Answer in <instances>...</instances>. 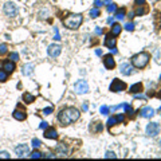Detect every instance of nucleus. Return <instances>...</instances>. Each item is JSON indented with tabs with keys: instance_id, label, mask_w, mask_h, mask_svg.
I'll return each instance as SVG.
<instances>
[{
	"instance_id": "33",
	"label": "nucleus",
	"mask_w": 161,
	"mask_h": 161,
	"mask_svg": "<svg viewBox=\"0 0 161 161\" xmlns=\"http://www.w3.org/2000/svg\"><path fill=\"white\" fill-rule=\"evenodd\" d=\"M10 60H12V62H18L19 60V54L18 52H12V54H10Z\"/></svg>"
},
{
	"instance_id": "14",
	"label": "nucleus",
	"mask_w": 161,
	"mask_h": 161,
	"mask_svg": "<svg viewBox=\"0 0 161 161\" xmlns=\"http://www.w3.org/2000/svg\"><path fill=\"white\" fill-rule=\"evenodd\" d=\"M90 132L91 133H94V134H97V133H101L103 130V125L101 121H93V122L90 124Z\"/></svg>"
},
{
	"instance_id": "50",
	"label": "nucleus",
	"mask_w": 161,
	"mask_h": 161,
	"mask_svg": "<svg viewBox=\"0 0 161 161\" xmlns=\"http://www.w3.org/2000/svg\"><path fill=\"white\" fill-rule=\"evenodd\" d=\"M102 2H103V6H107V4H110L111 0H102Z\"/></svg>"
},
{
	"instance_id": "49",
	"label": "nucleus",
	"mask_w": 161,
	"mask_h": 161,
	"mask_svg": "<svg viewBox=\"0 0 161 161\" xmlns=\"http://www.w3.org/2000/svg\"><path fill=\"white\" fill-rule=\"evenodd\" d=\"M134 18V11L133 12H129V19H133Z\"/></svg>"
},
{
	"instance_id": "20",
	"label": "nucleus",
	"mask_w": 161,
	"mask_h": 161,
	"mask_svg": "<svg viewBox=\"0 0 161 161\" xmlns=\"http://www.w3.org/2000/svg\"><path fill=\"white\" fill-rule=\"evenodd\" d=\"M140 113V115L142 117V118H152L153 115H154V109H152V107H144L141 111H138Z\"/></svg>"
},
{
	"instance_id": "45",
	"label": "nucleus",
	"mask_w": 161,
	"mask_h": 161,
	"mask_svg": "<svg viewBox=\"0 0 161 161\" xmlns=\"http://www.w3.org/2000/svg\"><path fill=\"white\" fill-rule=\"evenodd\" d=\"M113 23H114V18H111V16H110V18L107 19V24H110V26H111Z\"/></svg>"
},
{
	"instance_id": "36",
	"label": "nucleus",
	"mask_w": 161,
	"mask_h": 161,
	"mask_svg": "<svg viewBox=\"0 0 161 161\" xmlns=\"http://www.w3.org/2000/svg\"><path fill=\"white\" fill-rule=\"evenodd\" d=\"M109 111H110V109H109L107 106H105V105H103V106H101V114H105V115H106Z\"/></svg>"
},
{
	"instance_id": "23",
	"label": "nucleus",
	"mask_w": 161,
	"mask_h": 161,
	"mask_svg": "<svg viewBox=\"0 0 161 161\" xmlns=\"http://www.w3.org/2000/svg\"><path fill=\"white\" fill-rule=\"evenodd\" d=\"M121 31H122V26H121V24H118V23H113L111 24V31H110L111 35L118 36L121 34Z\"/></svg>"
},
{
	"instance_id": "3",
	"label": "nucleus",
	"mask_w": 161,
	"mask_h": 161,
	"mask_svg": "<svg viewBox=\"0 0 161 161\" xmlns=\"http://www.w3.org/2000/svg\"><path fill=\"white\" fill-rule=\"evenodd\" d=\"M128 87V85L124 82V80H121L118 78H114L113 79V82L110 85V87H109V90L113 91V93H121V91H125Z\"/></svg>"
},
{
	"instance_id": "6",
	"label": "nucleus",
	"mask_w": 161,
	"mask_h": 161,
	"mask_svg": "<svg viewBox=\"0 0 161 161\" xmlns=\"http://www.w3.org/2000/svg\"><path fill=\"white\" fill-rule=\"evenodd\" d=\"M64 111H66V114H67L68 118H70L71 122L78 121L79 117H80V111L78 110V109H75V107H67V109H64Z\"/></svg>"
},
{
	"instance_id": "28",
	"label": "nucleus",
	"mask_w": 161,
	"mask_h": 161,
	"mask_svg": "<svg viewBox=\"0 0 161 161\" xmlns=\"http://www.w3.org/2000/svg\"><path fill=\"white\" fill-rule=\"evenodd\" d=\"M8 72H6L4 70H0V82H7V79H8Z\"/></svg>"
},
{
	"instance_id": "48",
	"label": "nucleus",
	"mask_w": 161,
	"mask_h": 161,
	"mask_svg": "<svg viewBox=\"0 0 161 161\" xmlns=\"http://www.w3.org/2000/svg\"><path fill=\"white\" fill-rule=\"evenodd\" d=\"M95 54H97V55H99V56H101V55H102V51H101V50H99V48H97V50H95Z\"/></svg>"
},
{
	"instance_id": "47",
	"label": "nucleus",
	"mask_w": 161,
	"mask_h": 161,
	"mask_svg": "<svg viewBox=\"0 0 161 161\" xmlns=\"http://www.w3.org/2000/svg\"><path fill=\"white\" fill-rule=\"evenodd\" d=\"M44 157H46V159H52V157H55V156L52 154V153H47V154L44 156Z\"/></svg>"
},
{
	"instance_id": "34",
	"label": "nucleus",
	"mask_w": 161,
	"mask_h": 161,
	"mask_svg": "<svg viewBox=\"0 0 161 161\" xmlns=\"http://www.w3.org/2000/svg\"><path fill=\"white\" fill-rule=\"evenodd\" d=\"M125 30H126V31H133V30H134V23L128 22L126 24H125Z\"/></svg>"
},
{
	"instance_id": "57",
	"label": "nucleus",
	"mask_w": 161,
	"mask_h": 161,
	"mask_svg": "<svg viewBox=\"0 0 161 161\" xmlns=\"http://www.w3.org/2000/svg\"><path fill=\"white\" fill-rule=\"evenodd\" d=\"M159 2H160V0H159Z\"/></svg>"
},
{
	"instance_id": "13",
	"label": "nucleus",
	"mask_w": 161,
	"mask_h": 161,
	"mask_svg": "<svg viewBox=\"0 0 161 161\" xmlns=\"http://www.w3.org/2000/svg\"><path fill=\"white\" fill-rule=\"evenodd\" d=\"M103 66L107 68V70H113L115 67V60L113 58V55H106L103 56Z\"/></svg>"
},
{
	"instance_id": "19",
	"label": "nucleus",
	"mask_w": 161,
	"mask_h": 161,
	"mask_svg": "<svg viewBox=\"0 0 161 161\" xmlns=\"http://www.w3.org/2000/svg\"><path fill=\"white\" fill-rule=\"evenodd\" d=\"M141 91H144V85L141 82H137L129 87V93L132 94H141Z\"/></svg>"
},
{
	"instance_id": "44",
	"label": "nucleus",
	"mask_w": 161,
	"mask_h": 161,
	"mask_svg": "<svg viewBox=\"0 0 161 161\" xmlns=\"http://www.w3.org/2000/svg\"><path fill=\"white\" fill-rule=\"evenodd\" d=\"M136 6H142V4H145V0H134Z\"/></svg>"
},
{
	"instance_id": "8",
	"label": "nucleus",
	"mask_w": 161,
	"mask_h": 161,
	"mask_svg": "<svg viewBox=\"0 0 161 161\" xmlns=\"http://www.w3.org/2000/svg\"><path fill=\"white\" fill-rule=\"evenodd\" d=\"M47 52H48V55H50L51 58H58V56L60 55V52H62V47H60L59 44L52 43V44L48 46Z\"/></svg>"
},
{
	"instance_id": "4",
	"label": "nucleus",
	"mask_w": 161,
	"mask_h": 161,
	"mask_svg": "<svg viewBox=\"0 0 161 161\" xmlns=\"http://www.w3.org/2000/svg\"><path fill=\"white\" fill-rule=\"evenodd\" d=\"M74 90L76 94H85V93H89V85L86 80L80 79L74 85Z\"/></svg>"
},
{
	"instance_id": "27",
	"label": "nucleus",
	"mask_w": 161,
	"mask_h": 161,
	"mask_svg": "<svg viewBox=\"0 0 161 161\" xmlns=\"http://www.w3.org/2000/svg\"><path fill=\"white\" fill-rule=\"evenodd\" d=\"M115 124H117V118H115V117H110V118L107 120V129H109V130H110V129L114 126Z\"/></svg>"
},
{
	"instance_id": "7",
	"label": "nucleus",
	"mask_w": 161,
	"mask_h": 161,
	"mask_svg": "<svg viewBox=\"0 0 161 161\" xmlns=\"http://www.w3.org/2000/svg\"><path fill=\"white\" fill-rule=\"evenodd\" d=\"M160 133V125L157 122H150L146 126V134L149 137H156Z\"/></svg>"
},
{
	"instance_id": "53",
	"label": "nucleus",
	"mask_w": 161,
	"mask_h": 161,
	"mask_svg": "<svg viewBox=\"0 0 161 161\" xmlns=\"http://www.w3.org/2000/svg\"><path fill=\"white\" fill-rule=\"evenodd\" d=\"M157 97H159V98H160V99H161V90H160V91H159V94H157Z\"/></svg>"
},
{
	"instance_id": "10",
	"label": "nucleus",
	"mask_w": 161,
	"mask_h": 161,
	"mask_svg": "<svg viewBox=\"0 0 161 161\" xmlns=\"http://www.w3.org/2000/svg\"><path fill=\"white\" fill-rule=\"evenodd\" d=\"M55 153H56V156H58V157H67L68 150H67L66 144H64V142H60V144L56 145V148H55Z\"/></svg>"
},
{
	"instance_id": "30",
	"label": "nucleus",
	"mask_w": 161,
	"mask_h": 161,
	"mask_svg": "<svg viewBox=\"0 0 161 161\" xmlns=\"http://www.w3.org/2000/svg\"><path fill=\"white\" fill-rule=\"evenodd\" d=\"M101 15V12H99V10L98 8H93V10L90 11V16L93 19H95V18H98V16Z\"/></svg>"
},
{
	"instance_id": "56",
	"label": "nucleus",
	"mask_w": 161,
	"mask_h": 161,
	"mask_svg": "<svg viewBox=\"0 0 161 161\" xmlns=\"http://www.w3.org/2000/svg\"><path fill=\"white\" fill-rule=\"evenodd\" d=\"M160 145H161V141H160Z\"/></svg>"
},
{
	"instance_id": "12",
	"label": "nucleus",
	"mask_w": 161,
	"mask_h": 161,
	"mask_svg": "<svg viewBox=\"0 0 161 161\" xmlns=\"http://www.w3.org/2000/svg\"><path fill=\"white\" fill-rule=\"evenodd\" d=\"M58 121L60 122V125H63V126H68V125L71 124V121H70V118L67 117L66 111H64V109L58 113Z\"/></svg>"
},
{
	"instance_id": "22",
	"label": "nucleus",
	"mask_w": 161,
	"mask_h": 161,
	"mask_svg": "<svg viewBox=\"0 0 161 161\" xmlns=\"http://www.w3.org/2000/svg\"><path fill=\"white\" fill-rule=\"evenodd\" d=\"M32 71H34V64L32 63H27V64H24V66L22 67V74L26 75V76L31 75Z\"/></svg>"
},
{
	"instance_id": "52",
	"label": "nucleus",
	"mask_w": 161,
	"mask_h": 161,
	"mask_svg": "<svg viewBox=\"0 0 161 161\" xmlns=\"http://www.w3.org/2000/svg\"><path fill=\"white\" fill-rule=\"evenodd\" d=\"M87 109H89V105L85 103V105H83V110H87Z\"/></svg>"
},
{
	"instance_id": "38",
	"label": "nucleus",
	"mask_w": 161,
	"mask_h": 161,
	"mask_svg": "<svg viewBox=\"0 0 161 161\" xmlns=\"http://www.w3.org/2000/svg\"><path fill=\"white\" fill-rule=\"evenodd\" d=\"M52 111H54V109H52V107H46V109H43V114H46V115H48V114H51V113Z\"/></svg>"
},
{
	"instance_id": "11",
	"label": "nucleus",
	"mask_w": 161,
	"mask_h": 161,
	"mask_svg": "<svg viewBox=\"0 0 161 161\" xmlns=\"http://www.w3.org/2000/svg\"><path fill=\"white\" fill-rule=\"evenodd\" d=\"M105 46H106L107 48H115L117 46V38L114 35H111V34H107L106 35V38H105Z\"/></svg>"
},
{
	"instance_id": "55",
	"label": "nucleus",
	"mask_w": 161,
	"mask_h": 161,
	"mask_svg": "<svg viewBox=\"0 0 161 161\" xmlns=\"http://www.w3.org/2000/svg\"><path fill=\"white\" fill-rule=\"evenodd\" d=\"M160 80H161V75H160Z\"/></svg>"
},
{
	"instance_id": "41",
	"label": "nucleus",
	"mask_w": 161,
	"mask_h": 161,
	"mask_svg": "<svg viewBox=\"0 0 161 161\" xmlns=\"http://www.w3.org/2000/svg\"><path fill=\"white\" fill-rule=\"evenodd\" d=\"M54 31H55V36H54V39L55 40H60V35H59V31H58V28L54 27Z\"/></svg>"
},
{
	"instance_id": "42",
	"label": "nucleus",
	"mask_w": 161,
	"mask_h": 161,
	"mask_svg": "<svg viewBox=\"0 0 161 161\" xmlns=\"http://www.w3.org/2000/svg\"><path fill=\"white\" fill-rule=\"evenodd\" d=\"M115 118H117V122H124V121H125V115L124 114H118Z\"/></svg>"
},
{
	"instance_id": "17",
	"label": "nucleus",
	"mask_w": 161,
	"mask_h": 161,
	"mask_svg": "<svg viewBox=\"0 0 161 161\" xmlns=\"http://www.w3.org/2000/svg\"><path fill=\"white\" fill-rule=\"evenodd\" d=\"M120 71H121V74L122 75H132L133 72V66L132 64H129V63H122L120 66Z\"/></svg>"
},
{
	"instance_id": "25",
	"label": "nucleus",
	"mask_w": 161,
	"mask_h": 161,
	"mask_svg": "<svg viewBox=\"0 0 161 161\" xmlns=\"http://www.w3.org/2000/svg\"><path fill=\"white\" fill-rule=\"evenodd\" d=\"M23 101H24V102H26L27 105H28V103H32V102L35 101V97L32 95V94H30V93H24V94H23Z\"/></svg>"
},
{
	"instance_id": "16",
	"label": "nucleus",
	"mask_w": 161,
	"mask_h": 161,
	"mask_svg": "<svg viewBox=\"0 0 161 161\" xmlns=\"http://www.w3.org/2000/svg\"><path fill=\"white\" fill-rule=\"evenodd\" d=\"M12 115H14V118L15 120H18V121H24L27 118V113H26V110L24 109H22L20 110V106H18V109L12 113Z\"/></svg>"
},
{
	"instance_id": "43",
	"label": "nucleus",
	"mask_w": 161,
	"mask_h": 161,
	"mask_svg": "<svg viewBox=\"0 0 161 161\" xmlns=\"http://www.w3.org/2000/svg\"><path fill=\"white\" fill-rule=\"evenodd\" d=\"M39 128H40V129H46V128H48V124L46 122V121H43V122H40Z\"/></svg>"
},
{
	"instance_id": "9",
	"label": "nucleus",
	"mask_w": 161,
	"mask_h": 161,
	"mask_svg": "<svg viewBox=\"0 0 161 161\" xmlns=\"http://www.w3.org/2000/svg\"><path fill=\"white\" fill-rule=\"evenodd\" d=\"M15 153H16V156H19V157H24L30 153V148H28V145H26V144H20L15 148Z\"/></svg>"
},
{
	"instance_id": "32",
	"label": "nucleus",
	"mask_w": 161,
	"mask_h": 161,
	"mask_svg": "<svg viewBox=\"0 0 161 161\" xmlns=\"http://www.w3.org/2000/svg\"><path fill=\"white\" fill-rule=\"evenodd\" d=\"M114 11H117V6H115V4H113V3L107 4V12H109V14H113Z\"/></svg>"
},
{
	"instance_id": "51",
	"label": "nucleus",
	"mask_w": 161,
	"mask_h": 161,
	"mask_svg": "<svg viewBox=\"0 0 161 161\" xmlns=\"http://www.w3.org/2000/svg\"><path fill=\"white\" fill-rule=\"evenodd\" d=\"M117 52H118L117 51V48H111V54H117Z\"/></svg>"
},
{
	"instance_id": "24",
	"label": "nucleus",
	"mask_w": 161,
	"mask_h": 161,
	"mask_svg": "<svg viewBox=\"0 0 161 161\" xmlns=\"http://www.w3.org/2000/svg\"><path fill=\"white\" fill-rule=\"evenodd\" d=\"M125 16H126V10H125V8H120V10L115 12V19L117 20H124Z\"/></svg>"
},
{
	"instance_id": "21",
	"label": "nucleus",
	"mask_w": 161,
	"mask_h": 161,
	"mask_svg": "<svg viewBox=\"0 0 161 161\" xmlns=\"http://www.w3.org/2000/svg\"><path fill=\"white\" fill-rule=\"evenodd\" d=\"M15 68H16L15 62H12V60H7V62L3 63V70L8 72V74H12V72L15 71Z\"/></svg>"
},
{
	"instance_id": "46",
	"label": "nucleus",
	"mask_w": 161,
	"mask_h": 161,
	"mask_svg": "<svg viewBox=\"0 0 161 161\" xmlns=\"http://www.w3.org/2000/svg\"><path fill=\"white\" fill-rule=\"evenodd\" d=\"M95 34H97V35H101V34H102V30H101L99 27H97V28H95Z\"/></svg>"
},
{
	"instance_id": "35",
	"label": "nucleus",
	"mask_w": 161,
	"mask_h": 161,
	"mask_svg": "<svg viewBox=\"0 0 161 161\" xmlns=\"http://www.w3.org/2000/svg\"><path fill=\"white\" fill-rule=\"evenodd\" d=\"M40 145H42L40 140H38V138H34V140H32V146H34V148H39Z\"/></svg>"
},
{
	"instance_id": "37",
	"label": "nucleus",
	"mask_w": 161,
	"mask_h": 161,
	"mask_svg": "<svg viewBox=\"0 0 161 161\" xmlns=\"http://www.w3.org/2000/svg\"><path fill=\"white\" fill-rule=\"evenodd\" d=\"M105 157H106V159H115V153L114 152H106V154H105Z\"/></svg>"
},
{
	"instance_id": "39",
	"label": "nucleus",
	"mask_w": 161,
	"mask_h": 161,
	"mask_svg": "<svg viewBox=\"0 0 161 161\" xmlns=\"http://www.w3.org/2000/svg\"><path fill=\"white\" fill-rule=\"evenodd\" d=\"M11 154L8 152H0V159H10Z\"/></svg>"
},
{
	"instance_id": "29",
	"label": "nucleus",
	"mask_w": 161,
	"mask_h": 161,
	"mask_svg": "<svg viewBox=\"0 0 161 161\" xmlns=\"http://www.w3.org/2000/svg\"><path fill=\"white\" fill-rule=\"evenodd\" d=\"M8 52V46L6 43H3V44H0V56H3V55H6Z\"/></svg>"
},
{
	"instance_id": "1",
	"label": "nucleus",
	"mask_w": 161,
	"mask_h": 161,
	"mask_svg": "<svg viewBox=\"0 0 161 161\" xmlns=\"http://www.w3.org/2000/svg\"><path fill=\"white\" fill-rule=\"evenodd\" d=\"M82 22H83L82 14H71L62 20L63 26L70 28V30H78L80 27V24H82Z\"/></svg>"
},
{
	"instance_id": "18",
	"label": "nucleus",
	"mask_w": 161,
	"mask_h": 161,
	"mask_svg": "<svg viewBox=\"0 0 161 161\" xmlns=\"http://www.w3.org/2000/svg\"><path fill=\"white\" fill-rule=\"evenodd\" d=\"M149 12V7L146 4H142V6H136V10H134V15L136 16H144Z\"/></svg>"
},
{
	"instance_id": "5",
	"label": "nucleus",
	"mask_w": 161,
	"mask_h": 161,
	"mask_svg": "<svg viewBox=\"0 0 161 161\" xmlns=\"http://www.w3.org/2000/svg\"><path fill=\"white\" fill-rule=\"evenodd\" d=\"M4 14L7 16H10V18H15V16L18 15V8H16L14 3L8 2V3H6V6H4Z\"/></svg>"
},
{
	"instance_id": "15",
	"label": "nucleus",
	"mask_w": 161,
	"mask_h": 161,
	"mask_svg": "<svg viewBox=\"0 0 161 161\" xmlns=\"http://www.w3.org/2000/svg\"><path fill=\"white\" fill-rule=\"evenodd\" d=\"M43 136L48 140H56L58 138V132H56V129H54V128H46Z\"/></svg>"
},
{
	"instance_id": "2",
	"label": "nucleus",
	"mask_w": 161,
	"mask_h": 161,
	"mask_svg": "<svg viewBox=\"0 0 161 161\" xmlns=\"http://www.w3.org/2000/svg\"><path fill=\"white\" fill-rule=\"evenodd\" d=\"M150 60V54L149 52H140L132 56V66L136 68H144L148 66Z\"/></svg>"
},
{
	"instance_id": "31",
	"label": "nucleus",
	"mask_w": 161,
	"mask_h": 161,
	"mask_svg": "<svg viewBox=\"0 0 161 161\" xmlns=\"http://www.w3.org/2000/svg\"><path fill=\"white\" fill-rule=\"evenodd\" d=\"M30 157L31 159H40V157H43V154H42V152H39V150H34L30 154Z\"/></svg>"
},
{
	"instance_id": "40",
	"label": "nucleus",
	"mask_w": 161,
	"mask_h": 161,
	"mask_svg": "<svg viewBox=\"0 0 161 161\" xmlns=\"http://www.w3.org/2000/svg\"><path fill=\"white\" fill-rule=\"evenodd\" d=\"M94 6H95V8H99L103 6V2L102 0H94Z\"/></svg>"
},
{
	"instance_id": "54",
	"label": "nucleus",
	"mask_w": 161,
	"mask_h": 161,
	"mask_svg": "<svg viewBox=\"0 0 161 161\" xmlns=\"http://www.w3.org/2000/svg\"><path fill=\"white\" fill-rule=\"evenodd\" d=\"M2 67H3V63H2V62H0V68H2Z\"/></svg>"
},
{
	"instance_id": "26",
	"label": "nucleus",
	"mask_w": 161,
	"mask_h": 161,
	"mask_svg": "<svg viewBox=\"0 0 161 161\" xmlns=\"http://www.w3.org/2000/svg\"><path fill=\"white\" fill-rule=\"evenodd\" d=\"M124 109H125V113H126V114L128 115H133V113H134V111H133V107L130 106V105H128V103H124V106H122Z\"/></svg>"
}]
</instances>
